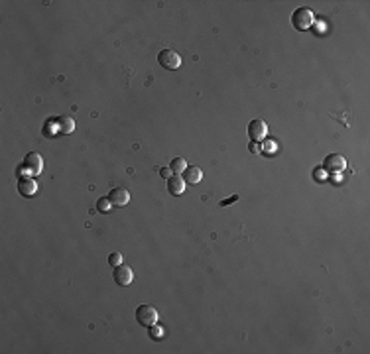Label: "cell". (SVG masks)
Segmentation results:
<instances>
[{
    "label": "cell",
    "mask_w": 370,
    "mask_h": 354,
    "mask_svg": "<svg viewBox=\"0 0 370 354\" xmlns=\"http://www.w3.org/2000/svg\"><path fill=\"white\" fill-rule=\"evenodd\" d=\"M24 167L28 169V173L32 175H40L42 169H44V161H42V155L36 153V152H30L26 157H24Z\"/></svg>",
    "instance_id": "8992f818"
},
{
    "label": "cell",
    "mask_w": 370,
    "mask_h": 354,
    "mask_svg": "<svg viewBox=\"0 0 370 354\" xmlns=\"http://www.w3.org/2000/svg\"><path fill=\"white\" fill-rule=\"evenodd\" d=\"M112 278H114V283H116V285H120V287H126V285H130V283H132V279H134V272H132V268H130L128 264L122 262V264L114 266Z\"/></svg>",
    "instance_id": "7a4b0ae2"
},
{
    "label": "cell",
    "mask_w": 370,
    "mask_h": 354,
    "mask_svg": "<svg viewBox=\"0 0 370 354\" xmlns=\"http://www.w3.org/2000/svg\"><path fill=\"white\" fill-rule=\"evenodd\" d=\"M36 191H38L36 179H32V177H20L18 179V193L22 197H32L36 195Z\"/></svg>",
    "instance_id": "ba28073f"
},
{
    "label": "cell",
    "mask_w": 370,
    "mask_h": 354,
    "mask_svg": "<svg viewBox=\"0 0 370 354\" xmlns=\"http://www.w3.org/2000/svg\"><path fill=\"white\" fill-rule=\"evenodd\" d=\"M148 334H150L152 340H160V338L164 336V329H162L158 323H156V325H150V327H148Z\"/></svg>",
    "instance_id": "5bb4252c"
},
{
    "label": "cell",
    "mask_w": 370,
    "mask_h": 354,
    "mask_svg": "<svg viewBox=\"0 0 370 354\" xmlns=\"http://www.w3.org/2000/svg\"><path fill=\"white\" fill-rule=\"evenodd\" d=\"M168 191L172 195H181L185 191V179H183V177H179V175L170 177V179H168Z\"/></svg>",
    "instance_id": "8fae6325"
},
{
    "label": "cell",
    "mask_w": 370,
    "mask_h": 354,
    "mask_svg": "<svg viewBox=\"0 0 370 354\" xmlns=\"http://www.w3.org/2000/svg\"><path fill=\"white\" fill-rule=\"evenodd\" d=\"M108 264H110V266L122 264V254H120V252H112V254L108 256Z\"/></svg>",
    "instance_id": "2e32d148"
},
{
    "label": "cell",
    "mask_w": 370,
    "mask_h": 354,
    "mask_svg": "<svg viewBox=\"0 0 370 354\" xmlns=\"http://www.w3.org/2000/svg\"><path fill=\"white\" fill-rule=\"evenodd\" d=\"M55 124H57V128H59L61 134H71L75 130V120L71 116H59L55 120Z\"/></svg>",
    "instance_id": "7c38bea8"
},
{
    "label": "cell",
    "mask_w": 370,
    "mask_h": 354,
    "mask_svg": "<svg viewBox=\"0 0 370 354\" xmlns=\"http://www.w3.org/2000/svg\"><path fill=\"white\" fill-rule=\"evenodd\" d=\"M170 167H172V171H173V173H183V169L187 167V163H185V159H183V157H175V159H172Z\"/></svg>",
    "instance_id": "4fadbf2b"
},
{
    "label": "cell",
    "mask_w": 370,
    "mask_h": 354,
    "mask_svg": "<svg viewBox=\"0 0 370 354\" xmlns=\"http://www.w3.org/2000/svg\"><path fill=\"white\" fill-rule=\"evenodd\" d=\"M181 175H183L185 183H199V181L203 179V171H201V167H197V165H187Z\"/></svg>",
    "instance_id": "30bf717a"
},
{
    "label": "cell",
    "mask_w": 370,
    "mask_h": 354,
    "mask_svg": "<svg viewBox=\"0 0 370 354\" xmlns=\"http://www.w3.org/2000/svg\"><path fill=\"white\" fill-rule=\"evenodd\" d=\"M158 63L164 67V69H170V71H173V69H177L179 65H181V57H179V53L175 51V50H162L160 53H158Z\"/></svg>",
    "instance_id": "3957f363"
},
{
    "label": "cell",
    "mask_w": 370,
    "mask_h": 354,
    "mask_svg": "<svg viewBox=\"0 0 370 354\" xmlns=\"http://www.w3.org/2000/svg\"><path fill=\"white\" fill-rule=\"evenodd\" d=\"M172 175H173L172 167H162V169H160V177H164V179H170Z\"/></svg>",
    "instance_id": "e0dca14e"
},
{
    "label": "cell",
    "mask_w": 370,
    "mask_h": 354,
    "mask_svg": "<svg viewBox=\"0 0 370 354\" xmlns=\"http://www.w3.org/2000/svg\"><path fill=\"white\" fill-rule=\"evenodd\" d=\"M345 165H346V159L343 155H339V153H329L325 157V163H323L325 171H341Z\"/></svg>",
    "instance_id": "9c48e42d"
},
{
    "label": "cell",
    "mask_w": 370,
    "mask_h": 354,
    "mask_svg": "<svg viewBox=\"0 0 370 354\" xmlns=\"http://www.w3.org/2000/svg\"><path fill=\"white\" fill-rule=\"evenodd\" d=\"M108 199H110V203H112L114 207H124V205H128V201H130V193H128L124 187H116V189H112V191L108 193Z\"/></svg>",
    "instance_id": "52a82bcc"
},
{
    "label": "cell",
    "mask_w": 370,
    "mask_h": 354,
    "mask_svg": "<svg viewBox=\"0 0 370 354\" xmlns=\"http://www.w3.org/2000/svg\"><path fill=\"white\" fill-rule=\"evenodd\" d=\"M313 24H315V14L309 8H297V10H294V14H292V26L296 30L305 32Z\"/></svg>",
    "instance_id": "6da1fadb"
},
{
    "label": "cell",
    "mask_w": 370,
    "mask_h": 354,
    "mask_svg": "<svg viewBox=\"0 0 370 354\" xmlns=\"http://www.w3.org/2000/svg\"><path fill=\"white\" fill-rule=\"evenodd\" d=\"M248 146H250V152H254V153H256V152H260V148H258V144H256V142H250Z\"/></svg>",
    "instance_id": "d6986e66"
},
{
    "label": "cell",
    "mask_w": 370,
    "mask_h": 354,
    "mask_svg": "<svg viewBox=\"0 0 370 354\" xmlns=\"http://www.w3.org/2000/svg\"><path fill=\"white\" fill-rule=\"evenodd\" d=\"M248 136H250L252 142L264 140V138L268 136V124H266L264 120H260V118L252 120V122L248 124Z\"/></svg>",
    "instance_id": "5b68a950"
},
{
    "label": "cell",
    "mask_w": 370,
    "mask_h": 354,
    "mask_svg": "<svg viewBox=\"0 0 370 354\" xmlns=\"http://www.w3.org/2000/svg\"><path fill=\"white\" fill-rule=\"evenodd\" d=\"M110 209H112V203H110L108 197H100V199L97 201V211H99V213H108Z\"/></svg>",
    "instance_id": "9a60e30c"
},
{
    "label": "cell",
    "mask_w": 370,
    "mask_h": 354,
    "mask_svg": "<svg viewBox=\"0 0 370 354\" xmlns=\"http://www.w3.org/2000/svg\"><path fill=\"white\" fill-rule=\"evenodd\" d=\"M158 319H160L158 311H156L152 305H148V303H144V305H140V307L136 309V321H138L140 325H144V327L156 325Z\"/></svg>",
    "instance_id": "277c9868"
},
{
    "label": "cell",
    "mask_w": 370,
    "mask_h": 354,
    "mask_svg": "<svg viewBox=\"0 0 370 354\" xmlns=\"http://www.w3.org/2000/svg\"><path fill=\"white\" fill-rule=\"evenodd\" d=\"M236 201H238V195H232V197L221 201V207H228V205H232V203H236Z\"/></svg>",
    "instance_id": "ac0fdd59"
}]
</instances>
